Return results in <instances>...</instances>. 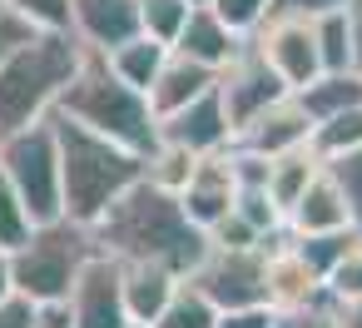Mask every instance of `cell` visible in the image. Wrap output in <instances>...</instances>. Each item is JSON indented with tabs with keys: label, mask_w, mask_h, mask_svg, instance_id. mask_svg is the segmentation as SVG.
<instances>
[{
	"label": "cell",
	"mask_w": 362,
	"mask_h": 328,
	"mask_svg": "<svg viewBox=\"0 0 362 328\" xmlns=\"http://www.w3.org/2000/svg\"><path fill=\"white\" fill-rule=\"evenodd\" d=\"M95 244L115 259H154L164 268H174L179 278L194 273L204 259H209V229H199L179 194L149 184V179H134L95 224Z\"/></svg>",
	"instance_id": "cell-1"
},
{
	"label": "cell",
	"mask_w": 362,
	"mask_h": 328,
	"mask_svg": "<svg viewBox=\"0 0 362 328\" xmlns=\"http://www.w3.org/2000/svg\"><path fill=\"white\" fill-rule=\"evenodd\" d=\"M55 140H60V179H65V214L80 224H95L134 179H144V154L124 149L110 135H95L90 125L50 110Z\"/></svg>",
	"instance_id": "cell-2"
},
{
	"label": "cell",
	"mask_w": 362,
	"mask_h": 328,
	"mask_svg": "<svg viewBox=\"0 0 362 328\" xmlns=\"http://www.w3.org/2000/svg\"><path fill=\"white\" fill-rule=\"evenodd\" d=\"M60 115L90 125L95 135L119 140L134 154H149L159 145V115L149 105V95L139 85H129L124 75H115V65L105 60V50H85V65L75 70V80L65 85V95L55 100Z\"/></svg>",
	"instance_id": "cell-3"
},
{
	"label": "cell",
	"mask_w": 362,
	"mask_h": 328,
	"mask_svg": "<svg viewBox=\"0 0 362 328\" xmlns=\"http://www.w3.org/2000/svg\"><path fill=\"white\" fill-rule=\"evenodd\" d=\"M85 40L75 30H35L0 65V135L25 130L55 110L75 70L85 65Z\"/></svg>",
	"instance_id": "cell-4"
},
{
	"label": "cell",
	"mask_w": 362,
	"mask_h": 328,
	"mask_svg": "<svg viewBox=\"0 0 362 328\" xmlns=\"http://www.w3.org/2000/svg\"><path fill=\"white\" fill-rule=\"evenodd\" d=\"M95 249H100L95 229L70 219V214H60L50 224H35L30 239L21 249H11V278H16V288L25 298L60 303V298H70V288H75V278H80V268H85V259Z\"/></svg>",
	"instance_id": "cell-5"
},
{
	"label": "cell",
	"mask_w": 362,
	"mask_h": 328,
	"mask_svg": "<svg viewBox=\"0 0 362 328\" xmlns=\"http://www.w3.org/2000/svg\"><path fill=\"white\" fill-rule=\"evenodd\" d=\"M0 164H6L11 184L21 189L25 209L35 224H50L65 214V179H60V140L55 120H35L25 130L0 135Z\"/></svg>",
	"instance_id": "cell-6"
},
{
	"label": "cell",
	"mask_w": 362,
	"mask_h": 328,
	"mask_svg": "<svg viewBox=\"0 0 362 328\" xmlns=\"http://www.w3.org/2000/svg\"><path fill=\"white\" fill-rule=\"evenodd\" d=\"M184 278H194L218 303V313L268 303V254H263V244L258 249H218V244H209V259Z\"/></svg>",
	"instance_id": "cell-7"
},
{
	"label": "cell",
	"mask_w": 362,
	"mask_h": 328,
	"mask_svg": "<svg viewBox=\"0 0 362 328\" xmlns=\"http://www.w3.org/2000/svg\"><path fill=\"white\" fill-rule=\"evenodd\" d=\"M218 95H223V110H228V125H233V135L253 120V115H263L268 105H278L283 95H293L288 90V80L268 65V55L253 45V35L238 45V55L218 70Z\"/></svg>",
	"instance_id": "cell-8"
},
{
	"label": "cell",
	"mask_w": 362,
	"mask_h": 328,
	"mask_svg": "<svg viewBox=\"0 0 362 328\" xmlns=\"http://www.w3.org/2000/svg\"><path fill=\"white\" fill-rule=\"evenodd\" d=\"M70 328H129L124 308V264L105 249H95L70 288Z\"/></svg>",
	"instance_id": "cell-9"
},
{
	"label": "cell",
	"mask_w": 362,
	"mask_h": 328,
	"mask_svg": "<svg viewBox=\"0 0 362 328\" xmlns=\"http://www.w3.org/2000/svg\"><path fill=\"white\" fill-rule=\"evenodd\" d=\"M253 45L268 55V65L288 80V90H303L308 80L322 75V55H317V35H313V21L303 16H268L258 30H253Z\"/></svg>",
	"instance_id": "cell-10"
},
{
	"label": "cell",
	"mask_w": 362,
	"mask_h": 328,
	"mask_svg": "<svg viewBox=\"0 0 362 328\" xmlns=\"http://www.w3.org/2000/svg\"><path fill=\"white\" fill-rule=\"evenodd\" d=\"M238 199V174H233V149H214V154H199L189 184L179 189V204L184 214L199 224V229H214Z\"/></svg>",
	"instance_id": "cell-11"
},
{
	"label": "cell",
	"mask_w": 362,
	"mask_h": 328,
	"mask_svg": "<svg viewBox=\"0 0 362 328\" xmlns=\"http://www.w3.org/2000/svg\"><path fill=\"white\" fill-rule=\"evenodd\" d=\"M159 140H174V145H184V149H194V154H214V149L233 145V125H228L218 80H214V90H204L199 100H189L184 110L164 115V120H159Z\"/></svg>",
	"instance_id": "cell-12"
},
{
	"label": "cell",
	"mask_w": 362,
	"mask_h": 328,
	"mask_svg": "<svg viewBox=\"0 0 362 328\" xmlns=\"http://www.w3.org/2000/svg\"><path fill=\"white\" fill-rule=\"evenodd\" d=\"M313 140V115L298 105V95H283L278 105H268L263 115H253L238 135H233V145H243V149H253V154H283V149H298V145H308Z\"/></svg>",
	"instance_id": "cell-13"
},
{
	"label": "cell",
	"mask_w": 362,
	"mask_h": 328,
	"mask_svg": "<svg viewBox=\"0 0 362 328\" xmlns=\"http://www.w3.org/2000/svg\"><path fill=\"white\" fill-rule=\"evenodd\" d=\"M322 298H327L322 273H313L308 259L293 244L268 249V308H278V313H308Z\"/></svg>",
	"instance_id": "cell-14"
},
{
	"label": "cell",
	"mask_w": 362,
	"mask_h": 328,
	"mask_svg": "<svg viewBox=\"0 0 362 328\" xmlns=\"http://www.w3.org/2000/svg\"><path fill=\"white\" fill-rule=\"evenodd\" d=\"M70 30L95 50H115L144 30L139 0H70Z\"/></svg>",
	"instance_id": "cell-15"
},
{
	"label": "cell",
	"mask_w": 362,
	"mask_h": 328,
	"mask_svg": "<svg viewBox=\"0 0 362 328\" xmlns=\"http://www.w3.org/2000/svg\"><path fill=\"white\" fill-rule=\"evenodd\" d=\"M243 40H248V35L228 30L214 6H194L189 21H184V30H179V40H174V50L189 55V60H199V65H209V70H223V65L238 55Z\"/></svg>",
	"instance_id": "cell-16"
},
{
	"label": "cell",
	"mask_w": 362,
	"mask_h": 328,
	"mask_svg": "<svg viewBox=\"0 0 362 328\" xmlns=\"http://www.w3.org/2000/svg\"><path fill=\"white\" fill-rule=\"evenodd\" d=\"M288 229L293 234H332V229H352V209L337 189V179L327 169H317L308 179V189L298 194V204L288 209Z\"/></svg>",
	"instance_id": "cell-17"
},
{
	"label": "cell",
	"mask_w": 362,
	"mask_h": 328,
	"mask_svg": "<svg viewBox=\"0 0 362 328\" xmlns=\"http://www.w3.org/2000/svg\"><path fill=\"white\" fill-rule=\"evenodd\" d=\"M214 80H218V70H209V65H199V60H189V55H179V50H169L164 70H159V75H154V85H149V105H154V115L164 120V115L184 110L189 100H199L204 90H214Z\"/></svg>",
	"instance_id": "cell-18"
},
{
	"label": "cell",
	"mask_w": 362,
	"mask_h": 328,
	"mask_svg": "<svg viewBox=\"0 0 362 328\" xmlns=\"http://www.w3.org/2000/svg\"><path fill=\"white\" fill-rule=\"evenodd\" d=\"M124 264V308H129V323H154L179 283L174 268L154 264V259H119Z\"/></svg>",
	"instance_id": "cell-19"
},
{
	"label": "cell",
	"mask_w": 362,
	"mask_h": 328,
	"mask_svg": "<svg viewBox=\"0 0 362 328\" xmlns=\"http://www.w3.org/2000/svg\"><path fill=\"white\" fill-rule=\"evenodd\" d=\"M298 95V105L313 115V125L317 120H327V115H342V110H352V105H362V70H322L317 80H308L303 90H293Z\"/></svg>",
	"instance_id": "cell-20"
},
{
	"label": "cell",
	"mask_w": 362,
	"mask_h": 328,
	"mask_svg": "<svg viewBox=\"0 0 362 328\" xmlns=\"http://www.w3.org/2000/svg\"><path fill=\"white\" fill-rule=\"evenodd\" d=\"M169 50H174V45H164V40H154L149 30H139V35H129L124 45L105 50V60L115 65V75H124L129 85H139V90L149 95V85H154V75L164 70Z\"/></svg>",
	"instance_id": "cell-21"
},
{
	"label": "cell",
	"mask_w": 362,
	"mask_h": 328,
	"mask_svg": "<svg viewBox=\"0 0 362 328\" xmlns=\"http://www.w3.org/2000/svg\"><path fill=\"white\" fill-rule=\"evenodd\" d=\"M317 169H322V159L313 154V145H298V149H283V154H273V159H268V194H273V204L288 214Z\"/></svg>",
	"instance_id": "cell-22"
},
{
	"label": "cell",
	"mask_w": 362,
	"mask_h": 328,
	"mask_svg": "<svg viewBox=\"0 0 362 328\" xmlns=\"http://www.w3.org/2000/svg\"><path fill=\"white\" fill-rule=\"evenodd\" d=\"M149 328H218V303L194 283V278H179L164 313L149 323Z\"/></svg>",
	"instance_id": "cell-23"
},
{
	"label": "cell",
	"mask_w": 362,
	"mask_h": 328,
	"mask_svg": "<svg viewBox=\"0 0 362 328\" xmlns=\"http://www.w3.org/2000/svg\"><path fill=\"white\" fill-rule=\"evenodd\" d=\"M194 164H199L194 149H184V145H174V140H159V145L144 154V179L159 184V189H169V194H179V189L189 184Z\"/></svg>",
	"instance_id": "cell-24"
},
{
	"label": "cell",
	"mask_w": 362,
	"mask_h": 328,
	"mask_svg": "<svg viewBox=\"0 0 362 328\" xmlns=\"http://www.w3.org/2000/svg\"><path fill=\"white\" fill-rule=\"evenodd\" d=\"M308 145H313V154H317V159H332V154L357 149V145H362V105H352V110H342V115L317 120Z\"/></svg>",
	"instance_id": "cell-25"
},
{
	"label": "cell",
	"mask_w": 362,
	"mask_h": 328,
	"mask_svg": "<svg viewBox=\"0 0 362 328\" xmlns=\"http://www.w3.org/2000/svg\"><path fill=\"white\" fill-rule=\"evenodd\" d=\"M313 35H317L322 70H357V65H352V26H347V11L313 16Z\"/></svg>",
	"instance_id": "cell-26"
},
{
	"label": "cell",
	"mask_w": 362,
	"mask_h": 328,
	"mask_svg": "<svg viewBox=\"0 0 362 328\" xmlns=\"http://www.w3.org/2000/svg\"><path fill=\"white\" fill-rule=\"evenodd\" d=\"M352 244H357V229H332V234H293V249L308 259V268H313V273H322V283H327L332 264H337Z\"/></svg>",
	"instance_id": "cell-27"
},
{
	"label": "cell",
	"mask_w": 362,
	"mask_h": 328,
	"mask_svg": "<svg viewBox=\"0 0 362 328\" xmlns=\"http://www.w3.org/2000/svg\"><path fill=\"white\" fill-rule=\"evenodd\" d=\"M30 229H35V219H30L21 189L11 184L6 164H0V249H21V244L30 239Z\"/></svg>",
	"instance_id": "cell-28"
},
{
	"label": "cell",
	"mask_w": 362,
	"mask_h": 328,
	"mask_svg": "<svg viewBox=\"0 0 362 328\" xmlns=\"http://www.w3.org/2000/svg\"><path fill=\"white\" fill-rule=\"evenodd\" d=\"M322 169L337 179V189H342V199H347V209H352V229L362 234V145L347 149V154L322 159Z\"/></svg>",
	"instance_id": "cell-29"
},
{
	"label": "cell",
	"mask_w": 362,
	"mask_h": 328,
	"mask_svg": "<svg viewBox=\"0 0 362 328\" xmlns=\"http://www.w3.org/2000/svg\"><path fill=\"white\" fill-rule=\"evenodd\" d=\"M189 11H194L189 0H139V21H144V30H149L154 40H164V45L179 40Z\"/></svg>",
	"instance_id": "cell-30"
},
{
	"label": "cell",
	"mask_w": 362,
	"mask_h": 328,
	"mask_svg": "<svg viewBox=\"0 0 362 328\" xmlns=\"http://www.w3.org/2000/svg\"><path fill=\"white\" fill-rule=\"evenodd\" d=\"M214 11H218V21H223L228 30H238V35H253V30L268 21L273 0H214Z\"/></svg>",
	"instance_id": "cell-31"
},
{
	"label": "cell",
	"mask_w": 362,
	"mask_h": 328,
	"mask_svg": "<svg viewBox=\"0 0 362 328\" xmlns=\"http://www.w3.org/2000/svg\"><path fill=\"white\" fill-rule=\"evenodd\" d=\"M0 6H11L16 16H25L45 30H70V0H0Z\"/></svg>",
	"instance_id": "cell-32"
},
{
	"label": "cell",
	"mask_w": 362,
	"mask_h": 328,
	"mask_svg": "<svg viewBox=\"0 0 362 328\" xmlns=\"http://www.w3.org/2000/svg\"><path fill=\"white\" fill-rule=\"evenodd\" d=\"M209 244H218V249H258V244H263V234H258L238 209H228V214L209 229Z\"/></svg>",
	"instance_id": "cell-33"
},
{
	"label": "cell",
	"mask_w": 362,
	"mask_h": 328,
	"mask_svg": "<svg viewBox=\"0 0 362 328\" xmlns=\"http://www.w3.org/2000/svg\"><path fill=\"white\" fill-rule=\"evenodd\" d=\"M327 293H332V298H352V293H362V234H357V244L332 264V273H327Z\"/></svg>",
	"instance_id": "cell-34"
},
{
	"label": "cell",
	"mask_w": 362,
	"mask_h": 328,
	"mask_svg": "<svg viewBox=\"0 0 362 328\" xmlns=\"http://www.w3.org/2000/svg\"><path fill=\"white\" fill-rule=\"evenodd\" d=\"M35 30H45V26H35V21H25V16H16L11 6H0V65H6V55H11V50H21Z\"/></svg>",
	"instance_id": "cell-35"
},
{
	"label": "cell",
	"mask_w": 362,
	"mask_h": 328,
	"mask_svg": "<svg viewBox=\"0 0 362 328\" xmlns=\"http://www.w3.org/2000/svg\"><path fill=\"white\" fill-rule=\"evenodd\" d=\"M0 328H40V303L25 298L21 288L0 298Z\"/></svg>",
	"instance_id": "cell-36"
},
{
	"label": "cell",
	"mask_w": 362,
	"mask_h": 328,
	"mask_svg": "<svg viewBox=\"0 0 362 328\" xmlns=\"http://www.w3.org/2000/svg\"><path fill=\"white\" fill-rule=\"evenodd\" d=\"M218 328H278V308L268 303H248V308H223Z\"/></svg>",
	"instance_id": "cell-37"
},
{
	"label": "cell",
	"mask_w": 362,
	"mask_h": 328,
	"mask_svg": "<svg viewBox=\"0 0 362 328\" xmlns=\"http://www.w3.org/2000/svg\"><path fill=\"white\" fill-rule=\"evenodd\" d=\"M352 0H273V11L278 16H303V21H313V16H327V11H347ZM268 11V16H273Z\"/></svg>",
	"instance_id": "cell-38"
},
{
	"label": "cell",
	"mask_w": 362,
	"mask_h": 328,
	"mask_svg": "<svg viewBox=\"0 0 362 328\" xmlns=\"http://www.w3.org/2000/svg\"><path fill=\"white\" fill-rule=\"evenodd\" d=\"M332 323H337V328H362V293L332 298Z\"/></svg>",
	"instance_id": "cell-39"
},
{
	"label": "cell",
	"mask_w": 362,
	"mask_h": 328,
	"mask_svg": "<svg viewBox=\"0 0 362 328\" xmlns=\"http://www.w3.org/2000/svg\"><path fill=\"white\" fill-rule=\"evenodd\" d=\"M347 26H352V65L362 70V0L347 6Z\"/></svg>",
	"instance_id": "cell-40"
},
{
	"label": "cell",
	"mask_w": 362,
	"mask_h": 328,
	"mask_svg": "<svg viewBox=\"0 0 362 328\" xmlns=\"http://www.w3.org/2000/svg\"><path fill=\"white\" fill-rule=\"evenodd\" d=\"M16 293V278H11V249H0V298Z\"/></svg>",
	"instance_id": "cell-41"
},
{
	"label": "cell",
	"mask_w": 362,
	"mask_h": 328,
	"mask_svg": "<svg viewBox=\"0 0 362 328\" xmlns=\"http://www.w3.org/2000/svg\"><path fill=\"white\" fill-rule=\"evenodd\" d=\"M189 6H214V0H189Z\"/></svg>",
	"instance_id": "cell-42"
},
{
	"label": "cell",
	"mask_w": 362,
	"mask_h": 328,
	"mask_svg": "<svg viewBox=\"0 0 362 328\" xmlns=\"http://www.w3.org/2000/svg\"><path fill=\"white\" fill-rule=\"evenodd\" d=\"M129 328H149V323H129Z\"/></svg>",
	"instance_id": "cell-43"
}]
</instances>
